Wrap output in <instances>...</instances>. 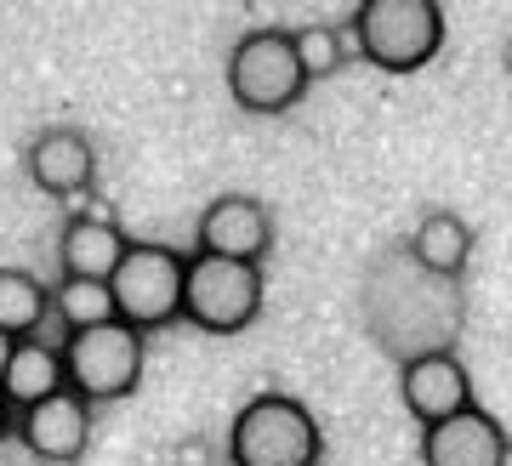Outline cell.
Returning <instances> with one entry per match:
<instances>
[{
	"instance_id": "6da1fadb",
	"label": "cell",
	"mask_w": 512,
	"mask_h": 466,
	"mask_svg": "<svg viewBox=\"0 0 512 466\" xmlns=\"http://www.w3.org/2000/svg\"><path fill=\"white\" fill-rule=\"evenodd\" d=\"M444 46L439 0H365L353 12V52L382 74H416Z\"/></svg>"
},
{
	"instance_id": "7a4b0ae2",
	"label": "cell",
	"mask_w": 512,
	"mask_h": 466,
	"mask_svg": "<svg viewBox=\"0 0 512 466\" xmlns=\"http://www.w3.org/2000/svg\"><path fill=\"white\" fill-rule=\"evenodd\" d=\"M228 455H234V466H319L325 438H319V421L308 415L302 398L256 393L234 415Z\"/></svg>"
},
{
	"instance_id": "3957f363",
	"label": "cell",
	"mask_w": 512,
	"mask_h": 466,
	"mask_svg": "<svg viewBox=\"0 0 512 466\" xmlns=\"http://www.w3.org/2000/svg\"><path fill=\"white\" fill-rule=\"evenodd\" d=\"M63 376H69V393L86 404H120L143 381V336L120 319L74 330L63 336Z\"/></svg>"
},
{
	"instance_id": "277c9868",
	"label": "cell",
	"mask_w": 512,
	"mask_h": 466,
	"mask_svg": "<svg viewBox=\"0 0 512 466\" xmlns=\"http://www.w3.org/2000/svg\"><path fill=\"white\" fill-rule=\"evenodd\" d=\"M262 313V268L256 262H222V256H188L183 319L205 336H239Z\"/></svg>"
},
{
	"instance_id": "5b68a950",
	"label": "cell",
	"mask_w": 512,
	"mask_h": 466,
	"mask_svg": "<svg viewBox=\"0 0 512 466\" xmlns=\"http://www.w3.org/2000/svg\"><path fill=\"white\" fill-rule=\"evenodd\" d=\"M183 279H188V256H177L171 245H126V256L109 279L114 319L131 324L137 336L183 319Z\"/></svg>"
},
{
	"instance_id": "8992f818",
	"label": "cell",
	"mask_w": 512,
	"mask_h": 466,
	"mask_svg": "<svg viewBox=\"0 0 512 466\" xmlns=\"http://www.w3.org/2000/svg\"><path fill=\"white\" fill-rule=\"evenodd\" d=\"M228 91L245 114H285L308 91L291 29H251L228 57Z\"/></svg>"
},
{
	"instance_id": "52a82bcc",
	"label": "cell",
	"mask_w": 512,
	"mask_h": 466,
	"mask_svg": "<svg viewBox=\"0 0 512 466\" xmlns=\"http://www.w3.org/2000/svg\"><path fill=\"white\" fill-rule=\"evenodd\" d=\"M399 398L404 410L421 421V432H427L439 421H456V415L473 410V376H467V364L456 353H416L399 370Z\"/></svg>"
},
{
	"instance_id": "ba28073f",
	"label": "cell",
	"mask_w": 512,
	"mask_h": 466,
	"mask_svg": "<svg viewBox=\"0 0 512 466\" xmlns=\"http://www.w3.org/2000/svg\"><path fill=\"white\" fill-rule=\"evenodd\" d=\"M274 245V216L251 194H222L200 211V256L222 262H262Z\"/></svg>"
},
{
	"instance_id": "9c48e42d",
	"label": "cell",
	"mask_w": 512,
	"mask_h": 466,
	"mask_svg": "<svg viewBox=\"0 0 512 466\" xmlns=\"http://www.w3.org/2000/svg\"><path fill=\"white\" fill-rule=\"evenodd\" d=\"M18 438H23V449H29L35 461H52V466L80 461L86 444H92V404L74 398V393L46 398V404H35V410L18 415Z\"/></svg>"
},
{
	"instance_id": "30bf717a",
	"label": "cell",
	"mask_w": 512,
	"mask_h": 466,
	"mask_svg": "<svg viewBox=\"0 0 512 466\" xmlns=\"http://www.w3.org/2000/svg\"><path fill=\"white\" fill-rule=\"evenodd\" d=\"M507 461H512L507 432L478 404L456 421H439V427L421 432V466H507Z\"/></svg>"
},
{
	"instance_id": "8fae6325",
	"label": "cell",
	"mask_w": 512,
	"mask_h": 466,
	"mask_svg": "<svg viewBox=\"0 0 512 466\" xmlns=\"http://www.w3.org/2000/svg\"><path fill=\"white\" fill-rule=\"evenodd\" d=\"M23 165H29V182L52 199H80L97 177V154L86 143V131H74V126L40 131L29 143V154H23Z\"/></svg>"
},
{
	"instance_id": "7c38bea8",
	"label": "cell",
	"mask_w": 512,
	"mask_h": 466,
	"mask_svg": "<svg viewBox=\"0 0 512 466\" xmlns=\"http://www.w3.org/2000/svg\"><path fill=\"white\" fill-rule=\"evenodd\" d=\"M69 393V376H63V347H52V341H18L12 347V359H6V376H0V404L6 410H35V404H46V398Z\"/></svg>"
},
{
	"instance_id": "4fadbf2b",
	"label": "cell",
	"mask_w": 512,
	"mask_h": 466,
	"mask_svg": "<svg viewBox=\"0 0 512 466\" xmlns=\"http://www.w3.org/2000/svg\"><path fill=\"white\" fill-rule=\"evenodd\" d=\"M126 233L114 228L109 216H74L63 239H57V262H63V279H97L109 285L120 256H126Z\"/></svg>"
},
{
	"instance_id": "5bb4252c",
	"label": "cell",
	"mask_w": 512,
	"mask_h": 466,
	"mask_svg": "<svg viewBox=\"0 0 512 466\" xmlns=\"http://www.w3.org/2000/svg\"><path fill=\"white\" fill-rule=\"evenodd\" d=\"M410 251L427 273H439V279H456L467 268V256H473V228L461 222L456 211H433L416 222V239H410Z\"/></svg>"
},
{
	"instance_id": "9a60e30c",
	"label": "cell",
	"mask_w": 512,
	"mask_h": 466,
	"mask_svg": "<svg viewBox=\"0 0 512 466\" xmlns=\"http://www.w3.org/2000/svg\"><path fill=\"white\" fill-rule=\"evenodd\" d=\"M46 313H52V290L40 285L35 273L23 268H0V330L12 341H29L46 324Z\"/></svg>"
},
{
	"instance_id": "2e32d148",
	"label": "cell",
	"mask_w": 512,
	"mask_h": 466,
	"mask_svg": "<svg viewBox=\"0 0 512 466\" xmlns=\"http://www.w3.org/2000/svg\"><path fill=\"white\" fill-rule=\"evenodd\" d=\"M52 313L74 330H97V324H114V290L97 285V279H63L52 296Z\"/></svg>"
},
{
	"instance_id": "e0dca14e",
	"label": "cell",
	"mask_w": 512,
	"mask_h": 466,
	"mask_svg": "<svg viewBox=\"0 0 512 466\" xmlns=\"http://www.w3.org/2000/svg\"><path fill=\"white\" fill-rule=\"evenodd\" d=\"M296 35V63L308 80H330V74L342 69V57H348V35L342 29H330V23H308V29H291Z\"/></svg>"
},
{
	"instance_id": "ac0fdd59",
	"label": "cell",
	"mask_w": 512,
	"mask_h": 466,
	"mask_svg": "<svg viewBox=\"0 0 512 466\" xmlns=\"http://www.w3.org/2000/svg\"><path fill=\"white\" fill-rule=\"evenodd\" d=\"M12 347H18V341H12L6 330H0V376H6V359H12Z\"/></svg>"
},
{
	"instance_id": "d6986e66",
	"label": "cell",
	"mask_w": 512,
	"mask_h": 466,
	"mask_svg": "<svg viewBox=\"0 0 512 466\" xmlns=\"http://www.w3.org/2000/svg\"><path fill=\"white\" fill-rule=\"evenodd\" d=\"M6 421H12V410H6V404H0V438H6Z\"/></svg>"
}]
</instances>
